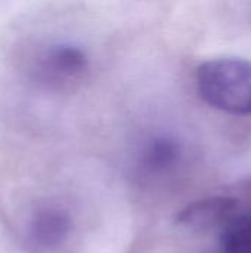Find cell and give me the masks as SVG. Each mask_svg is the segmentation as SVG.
Listing matches in <instances>:
<instances>
[{
	"label": "cell",
	"mask_w": 251,
	"mask_h": 253,
	"mask_svg": "<svg viewBox=\"0 0 251 253\" xmlns=\"http://www.w3.org/2000/svg\"><path fill=\"white\" fill-rule=\"evenodd\" d=\"M200 96L212 107L235 116H251V61L222 56L197 70Z\"/></svg>",
	"instance_id": "cell-1"
},
{
	"label": "cell",
	"mask_w": 251,
	"mask_h": 253,
	"mask_svg": "<svg viewBox=\"0 0 251 253\" xmlns=\"http://www.w3.org/2000/svg\"><path fill=\"white\" fill-rule=\"evenodd\" d=\"M89 68V59L83 49L70 43L49 46L37 58V79L53 89L71 87L78 83Z\"/></svg>",
	"instance_id": "cell-2"
},
{
	"label": "cell",
	"mask_w": 251,
	"mask_h": 253,
	"mask_svg": "<svg viewBox=\"0 0 251 253\" xmlns=\"http://www.w3.org/2000/svg\"><path fill=\"white\" fill-rule=\"evenodd\" d=\"M222 231L220 253H251V212H240Z\"/></svg>",
	"instance_id": "cell-6"
},
{
	"label": "cell",
	"mask_w": 251,
	"mask_h": 253,
	"mask_svg": "<svg viewBox=\"0 0 251 253\" xmlns=\"http://www.w3.org/2000/svg\"><path fill=\"white\" fill-rule=\"evenodd\" d=\"M185 160V145L180 139L167 133L149 138L139 156L141 169L151 178H167L178 173Z\"/></svg>",
	"instance_id": "cell-4"
},
{
	"label": "cell",
	"mask_w": 251,
	"mask_h": 253,
	"mask_svg": "<svg viewBox=\"0 0 251 253\" xmlns=\"http://www.w3.org/2000/svg\"><path fill=\"white\" fill-rule=\"evenodd\" d=\"M241 212V202L232 196H212L183 208L176 222L191 231H212L223 228Z\"/></svg>",
	"instance_id": "cell-3"
},
{
	"label": "cell",
	"mask_w": 251,
	"mask_h": 253,
	"mask_svg": "<svg viewBox=\"0 0 251 253\" xmlns=\"http://www.w3.org/2000/svg\"><path fill=\"white\" fill-rule=\"evenodd\" d=\"M71 227V216L65 209L38 208L28 222V242L38 251H53L68 239Z\"/></svg>",
	"instance_id": "cell-5"
}]
</instances>
